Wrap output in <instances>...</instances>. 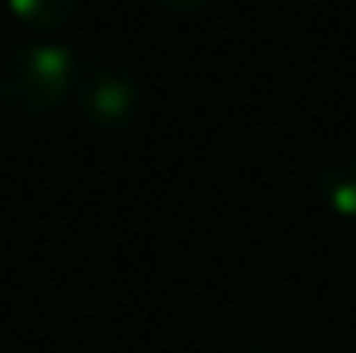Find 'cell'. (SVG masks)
<instances>
[{
    "label": "cell",
    "mask_w": 356,
    "mask_h": 353,
    "mask_svg": "<svg viewBox=\"0 0 356 353\" xmlns=\"http://www.w3.org/2000/svg\"><path fill=\"white\" fill-rule=\"evenodd\" d=\"M76 57L57 42H19L0 54V111L46 118L72 95Z\"/></svg>",
    "instance_id": "1"
},
{
    "label": "cell",
    "mask_w": 356,
    "mask_h": 353,
    "mask_svg": "<svg viewBox=\"0 0 356 353\" xmlns=\"http://www.w3.org/2000/svg\"><path fill=\"white\" fill-rule=\"evenodd\" d=\"M72 99L95 130L118 133L137 122L144 107V88L140 77L125 61H118L110 54H91L88 61L76 65Z\"/></svg>",
    "instance_id": "2"
},
{
    "label": "cell",
    "mask_w": 356,
    "mask_h": 353,
    "mask_svg": "<svg viewBox=\"0 0 356 353\" xmlns=\"http://www.w3.org/2000/svg\"><path fill=\"white\" fill-rule=\"evenodd\" d=\"M318 194L345 221H356V152H337L318 171Z\"/></svg>",
    "instance_id": "3"
},
{
    "label": "cell",
    "mask_w": 356,
    "mask_h": 353,
    "mask_svg": "<svg viewBox=\"0 0 356 353\" xmlns=\"http://www.w3.org/2000/svg\"><path fill=\"white\" fill-rule=\"evenodd\" d=\"M12 19H19L27 31L38 35H54V31L69 27L80 12V0H4Z\"/></svg>",
    "instance_id": "4"
},
{
    "label": "cell",
    "mask_w": 356,
    "mask_h": 353,
    "mask_svg": "<svg viewBox=\"0 0 356 353\" xmlns=\"http://www.w3.org/2000/svg\"><path fill=\"white\" fill-rule=\"evenodd\" d=\"M156 4L167 8V12H175V15H197L209 8V0H156Z\"/></svg>",
    "instance_id": "5"
}]
</instances>
